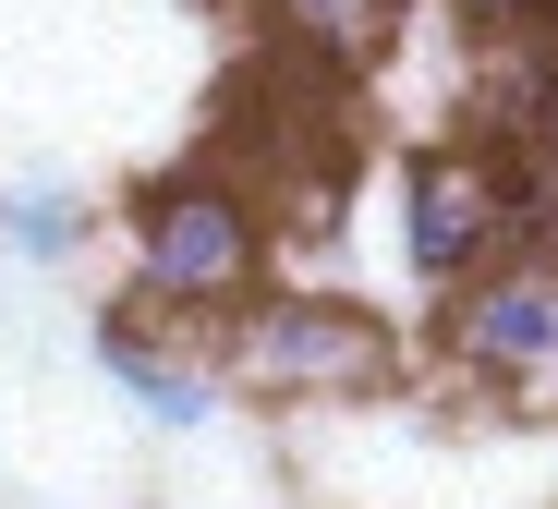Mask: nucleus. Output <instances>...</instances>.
I'll return each instance as SVG.
<instances>
[{
  "label": "nucleus",
  "mask_w": 558,
  "mask_h": 509,
  "mask_svg": "<svg viewBox=\"0 0 558 509\" xmlns=\"http://www.w3.org/2000/svg\"><path fill=\"white\" fill-rule=\"evenodd\" d=\"M231 388H279V400H364L389 388L401 352L377 316H352V303H304V291H255L231 303Z\"/></svg>",
  "instance_id": "nucleus-1"
},
{
  "label": "nucleus",
  "mask_w": 558,
  "mask_h": 509,
  "mask_svg": "<svg viewBox=\"0 0 558 509\" xmlns=\"http://www.w3.org/2000/svg\"><path fill=\"white\" fill-rule=\"evenodd\" d=\"M267 267V219L231 182H158L134 207V303H255Z\"/></svg>",
  "instance_id": "nucleus-2"
},
{
  "label": "nucleus",
  "mask_w": 558,
  "mask_h": 509,
  "mask_svg": "<svg viewBox=\"0 0 558 509\" xmlns=\"http://www.w3.org/2000/svg\"><path fill=\"white\" fill-rule=\"evenodd\" d=\"M449 364L510 400H558V255H498L474 291H449Z\"/></svg>",
  "instance_id": "nucleus-3"
},
{
  "label": "nucleus",
  "mask_w": 558,
  "mask_h": 509,
  "mask_svg": "<svg viewBox=\"0 0 558 509\" xmlns=\"http://www.w3.org/2000/svg\"><path fill=\"white\" fill-rule=\"evenodd\" d=\"M510 255V207H498V158L474 146H413L401 158V267L437 291H474Z\"/></svg>",
  "instance_id": "nucleus-4"
},
{
  "label": "nucleus",
  "mask_w": 558,
  "mask_h": 509,
  "mask_svg": "<svg viewBox=\"0 0 558 509\" xmlns=\"http://www.w3.org/2000/svg\"><path fill=\"white\" fill-rule=\"evenodd\" d=\"M98 376L134 400V413H146L158 437H195V425H219V400H231L219 352L170 340V328H146V316H98Z\"/></svg>",
  "instance_id": "nucleus-5"
},
{
  "label": "nucleus",
  "mask_w": 558,
  "mask_h": 509,
  "mask_svg": "<svg viewBox=\"0 0 558 509\" xmlns=\"http://www.w3.org/2000/svg\"><path fill=\"white\" fill-rule=\"evenodd\" d=\"M85 231H98V207H85V194H61V182H37V194H13V207H0V243H13L25 267H61Z\"/></svg>",
  "instance_id": "nucleus-6"
},
{
  "label": "nucleus",
  "mask_w": 558,
  "mask_h": 509,
  "mask_svg": "<svg viewBox=\"0 0 558 509\" xmlns=\"http://www.w3.org/2000/svg\"><path fill=\"white\" fill-rule=\"evenodd\" d=\"M267 13L292 25V37H316L328 61H364V49L401 25V0H267Z\"/></svg>",
  "instance_id": "nucleus-7"
},
{
  "label": "nucleus",
  "mask_w": 558,
  "mask_h": 509,
  "mask_svg": "<svg viewBox=\"0 0 558 509\" xmlns=\"http://www.w3.org/2000/svg\"><path fill=\"white\" fill-rule=\"evenodd\" d=\"M486 25V61H546L558 49V0H474Z\"/></svg>",
  "instance_id": "nucleus-8"
}]
</instances>
